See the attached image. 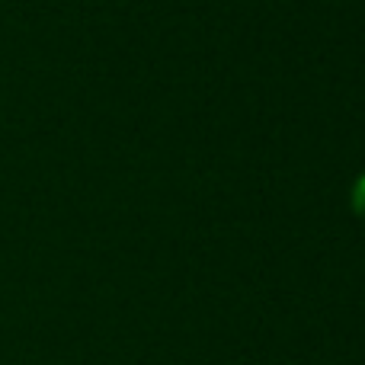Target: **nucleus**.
<instances>
[{
    "mask_svg": "<svg viewBox=\"0 0 365 365\" xmlns=\"http://www.w3.org/2000/svg\"><path fill=\"white\" fill-rule=\"evenodd\" d=\"M349 208H353L356 218L365 221V173H359L353 182V189H349Z\"/></svg>",
    "mask_w": 365,
    "mask_h": 365,
    "instance_id": "f257e3e1",
    "label": "nucleus"
}]
</instances>
